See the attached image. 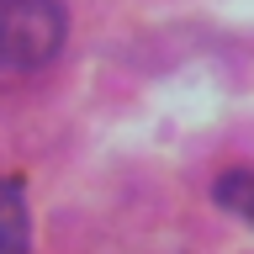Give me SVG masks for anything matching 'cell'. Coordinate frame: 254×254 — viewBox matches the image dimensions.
I'll return each instance as SVG.
<instances>
[{
	"label": "cell",
	"mask_w": 254,
	"mask_h": 254,
	"mask_svg": "<svg viewBox=\"0 0 254 254\" xmlns=\"http://www.w3.org/2000/svg\"><path fill=\"white\" fill-rule=\"evenodd\" d=\"M32 222H27V201L16 180H0V254H27Z\"/></svg>",
	"instance_id": "obj_2"
},
{
	"label": "cell",
	"mask_w": 254,
	"mask_h": 254,
	"mask_svg": "<svg viewBox=\"0 0 254 254\" xmlns=\"http://www.w3.org/2000/svg\"><path fill=\"white\" fill-rule=\"evenodd\" d=\"M212 196H217L228 212H238L244 222H254V164H233V170H222L217 186H212Z\"/></svg>",
	"instance_id": "obj_3"
},
{
	"label": "cell",
	"mask_w": 254,
	"mask_h": 254,
	"mask_svg": "<svg viewBox=\"0 0 254 254\" xmlns=\"http://www.w3.org/2000/svg\"><path fill=\"white\" fill-rule=\"evenodd\" d=\"M64 43L59 0H0V64L5 69H43Z\"/></svg>",
	"instance_id": "obj_1"
}]
</instances>
